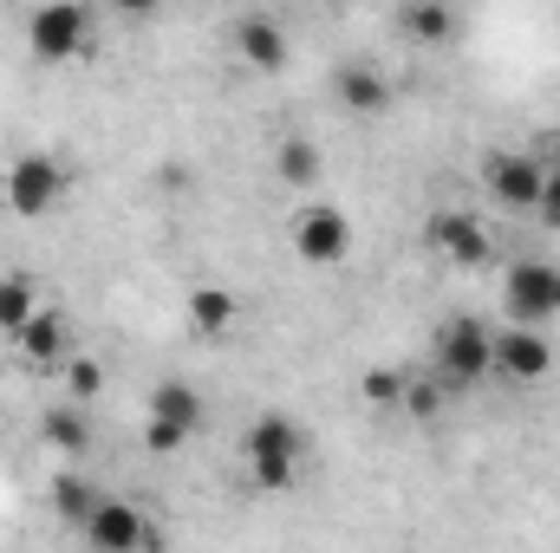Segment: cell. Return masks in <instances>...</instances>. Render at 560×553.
Segmentation results:
<instances>
[{
  "mask_svg": "<svg viewBox=\"0 0 560 553\" xmlns=\"http://www.w3.org/2000/svg\"><path fill=\"white\" fill-rule=\"evenodd\" d=\"M183 313H189V332H196V339H229V332H235L242 299H235L229 286H196Z\"/></svg>",
  "mask_w": 560,
  "mask_h": 553,
  "instance_id": "obj_18",
  "label": "cell"
},
{
  "mask_svg": "<svg viewBox=\"0 0 560 553\" xmlns=\"http://www.w3.org/2000/svg\"><path fill=\"white\" fill-rule=\"evenodd\" d=\"M555 372V339L528 326H495V378L509 385H541Z\"/></svg>",
  "mask_w": 560,
  "mask_h": 553,
  "instance_id": "obj_11",
  "label": "cell"
},
{
  "mask_svg": "<svg viewBox=\"0 0 560 553\" xmlns=\"http://www.w3.org/2000/svg\"><path fill=\"white\" fill-rule=\"evenodd\" d=\"M482 183L509 215H541V189H548V156L535 150H489L482 156Z\"/></svg>",
  "mask_w": 560,
  "mask_h": 553,
  "instance_id": "obj_7",
  "label": "cell"
},
{
  "mask_svg": "<svg viewBox=\"0 0 560 553\" xmlns=\"http://www.w3.org/2000/svg\"><path fill=\"white\" fill-rule=\"evenodd\" d=\"M229 46H235V59L248 66V72H287V59H293V39H287V26H280L275 13H242L235 26H229Z\"/></svg>",
  "mask_w": 560,
  "mask_h": 553,
  "instance_id": "obj_12",
  "label": "cell"
},
{
  "mask_svg": "<svg viewBox=\"0 0 560 553\" xmlns=\"http://www.w3.org/2000/svg\"><path fill=\"white\" fill-rule=\"evenodd\" d=\"M436 411H443V385H436V378H411L405 416H411V423H436Z\"/></svg>",
  "mask_w": 560,
  "mask_h": 553,
  "instance_id": "obj_23",
  "label": "cell"
},
{
  "mask_svg": "<svg viewBox=\"0 0 560 553\" xmlns=\"http://www.w3.org/2000/svg\"><path fill=\"white\" fill-rule=\"evenodd\" d=\"M275 176L287 189H313L319 176H326V156H319V143L313 138H280L275 143Z\"/></svg>",
  "mask_w": 560,
  "mask_h": 553,
  "instance_id": "obj_19",
  "label": "cell"
},
{
  "mask_svg": "<svg viewBox=\"0 0 560 553\" xmlns=\"http://www.w3.org/2000/svg\"><path fill=\"white\" fill-rule=\"evenodd\" d=\"M66 196H72V169H66L52 150H20V156L7 163V209H13V215L39 222V215H52Z\"/></svg>",
  "mask_w": 560,
  "mask_h": 553,
  "instance_id": "obj_5",
  "label": "cell"
},
{
  "mask_svg": "<svg viewBox=\"0 0 560 553\" xmlns=\"http://www.w3.org/2000/svg\"><path fill=\"white\" fill-rule=\"evenodd\" d=\"M293 255H300L306 268H339V261L352 255V215H346L339 202H326V196L300 202V209H293Z\"/></svg>",
  "mask_w": 560,
  "mask_h": 553,
  "instance_id": "obj_8",
  "label": "cell"
},
{
  "mask_svg": "<svg viewBox=\"0 0 560 553\" xmlns=\"http://www.w3.org/2000/svg\"><path fill=\"white\" fill-rule=\"evenodd\" d=\"M85 548L92 553H156V528H150V515H143L138 502H118V495H112V502L92 515Z\"/></svg>",
  "mask_w": 560,
  "mask_h": 553,
  "instance_id": "obj_10",
  "label": "cell"
},
{
  "mask_svg": "<svg viewBox=\"0 0 560 553\" xmlns=\"http://www.w3.org/2000/svg\"><path fill=\"white\" fill-rule=\"evenodd\" d=\"M456 26H463V13L450 7V0H405L398 7V33L411 39V46H450L456 39Z\"/></svg>",
  "mask_w": 560,
  "mask_h": 553,
  "instance_id": "obj_16",
  "label": "cell"
},
{
  "mask_svg": "<svg viewBox=\"0 0 560 553\" xmlns=\"http://www.w3.org/2000/svg\"><path fill=\"white\" fill-rule=\"evenodd\" d=\"M405 391H411V378H405L398 365H372V372L359 378V398H365L372 411H405Z\"/></svg>",
  "mask_w": 560,
  "mask_h": 553,
  "instance_id": "obj_21",
  "label": "cell"
},
{
  "mask_svg": "<svg viewBox=\"0 0 560 553\" xmlns=\"http://www.w3.org/2000/svg\"><path fill=\"white\" fill-rule=\"evenodd\" d=\"M39 313V286L33 274H0V332L7 339H20V326Z\"/></svg>",
  "mask_w": 560,
  "mask_h": 553,
  "instance_id": "obj_20",
  "label": "cell"
},
{
  "mask_svg": "<svg viewBox=\"0 0 560 553\" xmlns=\"http://www.w3.org/2000/svg\"><path fill=\"white\" fill-rule=\"evenodd\" d=\"M39 436H46V449H52V456H66L72 469L92 456V416L79 411V404H52V411L39 416Z\"/></svg>",
  "mask_w": 560,
  "mask_h": 553,
  "instance_id": "obj_17",
  "label": "cell"
},
{
  "mask_svg": "<svg viewBox=\"0 0 560 553\" xmlns=\"http://www.w3.org/2000/svg\"><path fill=\"white\" fill-rule=\"evenodd\" d=\"M92 26L98 13L85 0H52V7H33L26 13V52L39 66H66V59H85L92 52Z\"/></svg>",
  "mask_w": 560,
  "mask_h": 553,
  "instance_id": "obj_3",
  "label": "cell"
},
{
  "mask_svg": "<svg viewBox=\"0 0 560 553\" xmlns=\"http://www.w3.org/2000/svg\"><path fill=\"white\" fill-rule=\"evenodd\" d=\"M13 345H20V358H26V365H66V358H72L66 313H59V306H39V313L20 326V339H13Z\"/></svg>",
  "mask_w": 560,
  "mask_h": 553,
  "instance_id": "obj_14",
  "label": "cell"
},
{
  "mask_svg": "<svg viewBox=\"0 0 560 553\" xmlns=\"http://www.w3.org/2000/svg\"><path fill=\"white\" fill-rule=\"evenodd\" d=\"M548 169H560V143H555V156H548Z\"/></svg>",
  "mask_w": 560,
  "mask_h": 553,
  "instance_id": "obj_25",
  "label": "cell"
},
{
  "mask_svg": "<svg viewBox=\"0 0 560 553\" xmlns=\"http://www.w3.org/2000/svg\"><path fill=\"white\" fill-rule=\"evenodd\" d=\"M541 222L560 228V169H548V189H541Z\"/></svg>",
  "mask_w": 560,
  "mask_h": 553,
  "instance_id": "obj_24",
  "label": "cell"
},
{
  "mask_svg": "<svg viewBox=\"0 0 560 553\" xmlns=\"http://www.w3.org/2000/svg\"><path fill=\"white\" fill-rule=\"evenodd\" d=\"M202 416H209V404H202V391H196L189 378H163V385L150 391V404H143V443H150L156 456H176V449L202 430Z\"/></svg>",
  "mask_w": 560,
  "mask_h": 553,
  "instance_id": "obj_6",
  "label": "cell"
},
{
  "mask_svg": "<svg viewBox=\"0 0 560 553\" xmlns=\"http://www.w3.org/2000/svg\"><path fill=\"white\" fill-rule=\"evenodd\" d=\"M332 98H339V111H352V118H385V111L398 105V85H392L385 66H372V59H346V66L332 72Z\"/></svg>",
  "mask_w": 560,
  "mask_h": 553,
  "instance_id": "obj_13",
  "label": "cell"
},
{
  "mask_svg": "<svg viewBox=\"0 0 560 553\" xmlns=\"http://www.w3.org/2000/svg\"><path fill=\"white\" fill-rule=\"evenodd\" d=\"M423 242H430L450 268H489V261H495V235H489V222L469 215V209H436V215L423 222Z\"/></svg>",
  "mask_w": 560,
  "mask_h": 553,
  "instance_id": "obj_9",
  "label": "cell"
},
{
  "mask_svg": "<svg viewBox=\"0 0 560 553\" xmlns=\"http://www.w3.org/2000/svg\"><path fill=\"white\" fill-rule=\"evenodd\" d=\"M46 502H52V515H59L66 528H79V534H85V528H92V515H98V508H105L112 495H105L98 482H85V475H79V469L66 462V469L52 475V489H46Z\"/></svg>",
  "mask_w": 560,
  "mask_h": 553,
  "instance_id": "obj_15",
  "label": "cell"
},
{
  "mask_svg": "<svg viewBox=\"0 0 560 553\" xmlns=\"http://www.w3.org/2000/svg\"><path fill=\"white\" fill-rule=\"evenodd\" d=\"M489 372H495V326H482L476 313L443 319L436 339H430V378H436L443 391H469V385H482Z\"/></svg>",
  "mask_w": 560,
  "mask_h": 553,
  "instance_id": "obj_2",
  "label": "cell"
},
{
  "mask_svg": "<svg viewBox=\"0 0 560 553\" xmlns=\"http://www.w3.org/2000/svg\"><path fill=\"white\" fill-rule=\"evenodd\" d=\"M502 319L548 332L560 319V261H509L502 274Z\"/></svg>",
  "mask_w": 560,
  "mask_h": 553,
  "instance_id": "obj_4",
  "label": "cell"
},
{
  "mask_svg": "<svg viewBox=\"0 0 560 553\" xmlns=\"http://www.w3.org/2000/svg\"><path fill=\"white\" fill-rule=\"evenodd\" d=\"M59 372H66V404L92 411V398L105 391V365H98V358H85V352H72V358H66Z\"/></svg>",
  "mask_w": 560,
  "mask_h": 553,
  "instance_id": "obj_22",
  "label": "cell"
},
{
  "mask_svg": "<svg viewBox=\"0 0 560 553\" xmlns=\"http://www.w3.org/2000/svg\"><path fill=\"white\" fill-rule=\"evenodd\" d=\"M242 462H248V482H255L261 495L293 489V482H300V462H306V430H300V416L261 411L242 430Z\"/></svg>",
  "mask_w": 560,
  "mask_h": 553,
  "instance_id": "obj_1",
  "label": "cell"
}]
</instances>
